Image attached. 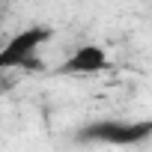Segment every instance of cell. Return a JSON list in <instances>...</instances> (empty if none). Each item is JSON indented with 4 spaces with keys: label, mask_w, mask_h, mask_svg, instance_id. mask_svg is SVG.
Masks as SVG:
<instances>
[{
    "label": "cell",
    "mask_w": 152,
    "mask_h": 152,
    "mask_svg": "<svg viewBox=\"0 0 152 152\" xmlns=\"http://www.w3.org/2000/svg\"><path fill=\"white\" fill-rule=\"evenodd\" d=\"M152 137V119H96L78 131V140L104 146H137Z\"/></svg>",
    "instance_id": "obj_1"
},
{
    "label": "cell",
    "mask_w": 152,
    "mask_h": 152,
    "mask_svg": "<svg viewBox=\"0 0 152 152\" xmlns=\"http://www.w3.org/2000/svg\"><path fill=\"white\" fill-rule=\"evenodd\" d=\"M48 39H51V27H45V24H33V27L18 30L0 48V72H6V69H42L39 48Z\"/></svg>",
    "instance_id": "obj_2"
},
{
    "label": "cell",
    "mask_w": 152,
    "mask_h": 152,
    "mask_svg": "<svg viewBox=\"0 0 152 152\" xmlns=\"http://www.w3.org/2000/svg\"><path fill=\"white\" fill-rule=\"evenodd\" d=\"M102 69H107V54H104V48H102V45H81V48L72 51L69 60L60 63L57 72H63V75H96V72H102Z\"/></svg>",
    "instance_id": "obj_3"
},
{
    "label": "cell",
    "mask_w": 152,
    "mask_h": 152,
    "mask_svg": "<svg viewBox=\"0 0 152 152\" xmlns=\"http://www.w3.org/2000/svg\"><path fill=\"white\" fill-rule=\"evenodd\" d=\"M0 48H3V42H0Z\"/></svg>",
    "instance_id": "obj_4"
}]
</instances>
